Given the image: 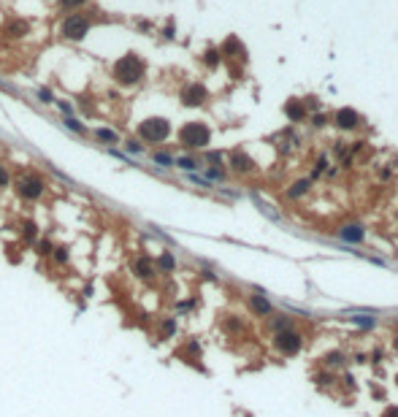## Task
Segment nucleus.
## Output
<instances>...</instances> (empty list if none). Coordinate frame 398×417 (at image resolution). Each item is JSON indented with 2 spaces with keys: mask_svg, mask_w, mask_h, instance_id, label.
I'll return each mask as SVG.
<instances>
[{
  "mask_svg": "<svg viewBox=\"0 0 398 417\" xmlns=\"http://www.w3.org/2000/svg\"><path fill=\"white\" fill-rule=\"evenodd\" d=\"M144 76H146V62H144L141 54H136V52L122 54L111 65V79L120 87H136V84H141Z\"/></svg>",
  "mask_w": 398,
  "mask_h": 417,
  "instance_id": "nucleus-1",
  "label": "nucleus"
},
{
  "mask_svg": "<svg viewBox=\"0 0 398 417\" xmlns=\"http://www.w3.org/2000/svg\"><path fill=\"white\" fill-rule=\"evenodd\" d=\"M46 179L38 174V171L33 168H27V171H22V174L14 179V190H17V195L25 203H35V201H41L44 198V193H46Z\"/></svg>",
  "mask_w": 398,
  "mask_h": 417,
  "instance_id": "nucleus-2",
  "label": "nucleus"
},
{
  "mask_svg": "<svg viewBox=\"0 0 398 417\" xmlns=\"http://www.w3.org/2000/svg\"><path fill=\"white\" fill-rule=\"evenodd\" d=\"M90 27H92V17L87 11H71L60 22V35L65 38V41H84Z\"/></svg>",
  "mask_w": 398,
  "mask_h": 417,
  "instance_id": "nucleus-3",
  "label": "nucleus"
},
{
  "mask_svg": "<svg viewBox=\"0 0 398 417\" xmlns=\"http://www.w3.org/2000/svg\"><path fill=\"white\" fill-rule=\"evenodd\" d=\"M179 144L184 149H206L212 144V130L204 122H184L179 128Z\"/></svg>",
  "mask_w": 398,
  "mask_h": 417,
  "instance_id": "nucleus-4",
  "label": "nucleus"
},
{
  "mask_svg": "<svg viewBox=\"0 0 398 417\" xmlns=\"http://www.w3.org/2000/svg\"><path fill=\"white\" fill-rule=\"evenodd\" d=\"M171 136V122L166 117H146L144 122H138V138L146 144H163Z\"/></svg>",
  "mask_w": 398,
  "mask_h": 417,
  "instance_id": "nucleus-5",
  "label": "nucleus"
},
{
  "mask_svg": "<svg viewBox=\"0 0 398 417\" xmlns=\"http://www.w3.org/2000/svg\"><path fill=\"white\" fill-rule=\"evenodd\" d=\"M301 347H303V336H301L295 328H287V330H279V333H274V350L282 352L285 358L298 355Z\"/></svg>",
  "mask_w": 398,
  "mask_h": 417,
  "instance_id": "nucleus-6",
  "label": "nucleus"
},
{
  "mask_svg": "<svg viewBox=\"0 0 398 417\" xmlns=\"http://www.w3.org/2000/svg\"><path fill=\"white\" fill-rule=\"evenodd\" d=\"M179 100H182V106H187V108H198V106H204L206 100H209V90H206V84H201V82H190V84H184L182 92H179Z\"/></svg>",
  "mask_w": 398,
  "mask_h": 417,
  "instance_id": "nucleus-7",
  "label": "nucleus"
},
{
  "mask_svg": "<svg viewBox=\"0 0 398 417\" xmlns=\"http://www.w3.org/2000/svg\"><path fill=\"white\" fill-rule=\"evenodd\" d=\"M130 271H133V277H138L141 282H152L154 279V260L152 257H146V255H136L130 260Z\"/></svg>",
  "mask_w": 398,
  "mask_h": 417,
  "instance_id": "nucleus-8",
  "label": "nucleus"
},
{
  "mask_svg": "<svg viewBox=\"0 0 398 417\" xmlns=\"http://www.w3.org/2000/svg\"><path fill=\"white\" fill-rule=\"evenodd\" d=\"M228 168L233 171V174H241V176H244V174H252V171H255V160H252L247 152L236 149V152L228 157Z\"/></svg>",
  "mask_w": 398,
  "mask_h": 417,
  "instance_id": "nucleus-9",
  "label": "nucleus"
},
{
  "mask_svg": "<svg viewBox=\"0 0 398 417\" xmlns=\"http://www.w3.org/2000/svg\"><path fill=\"white\" fill-rule=\"evenodd\" d=\"M357 122H361V114H357L355 108H349V106L339 108V111L333 114V125H336L339 130H355Z\"/></svg>",
  "mask_w": 398,
  "mask_h": 417,
  "instance_id": "nucleus-10",
  "label": "nucleus"
},
{
  "mask_svg": "<svg viewBox=\"0 0 398 417\" xmlns=\"http://www.w3.org/2000/svg\"><path fill=\"white\" fill-rule=\"evenodd\" d=\"M247 304H249V309H252V314H257V317H271V314H274V304H271L265 295H249Z\"/></svg>",
  "mask_w": 398,
  "mask_h": 417,
  "instance_id": "nucleus-11",
  "label": "nucleus"
},
{
  "mask_svg": "<svg viewBox=\"0 0 398 417\" xmlns=\"http://www.w3.org/2000/svg\"><path fill=\"white\" fill-rule=\"evenodd\" d=\"M339 239L347 241V244H363L366 231H363V225H341L339 228Z\"/></svg>",
  "mask_w": 398,
  "mask_h": 417,
  "instance_id": "nucleus-12",
  "label": "nucleus"
},
{
  "mask_svg": "<svg viewBox=\"0 0 398 417\" xmlns=\"http://www.w3.org/2000/svg\"><path fill=\"white\" fill-rule=\"evenodd\" d=\"M220 52H222V57H228V60H230V57H233V60H247V52H244V46H241V41H238L236 35H230L228 41L222 44Z\"/></svg>",
  "mask_w": 398,
  "mask_h": 417,
  "instance_id": "nucleus-13",
  "label": "nucleus"
},
{
  "mask_svg": "<svg viewBox=\"0 0 398 417\" xmlns=\"http://www.w3.org/2000/svg\"><path fill=\"white\" fill-rule=\"evenodd\" d=\"M3 33H6V38H25L30 33V25L25 19H9L3 25Z\"/></svg>",
  "mask_w": 398,
  "mask_h": 417,
  "instance_id": "nucleus-14",
  "label": "nucleus"
},
{
  "mask_svg": "<svg viewBox=\"0 0 398 417\" xmlns=\"http://www.w3.org/2000/svg\"><path fill=\"white\" fill-rule=\"evenodd\" d=\"M285 117L290 122H301L303 117H306V106H303V100H295V98L287 100V103H285Z\"/></svg>",
  "mask_w": 398,
  "mask_h": 417,
  "instance_id": "nucleus-15",
  "label": "nucleus"
},
{
  "mask_svg": "<svg viewBox=\"0 0 398 417\" xmlns=\"http://www.w3.org/2000/svg\"><path fill=\"white\" fill-rule=\"evenodd\" d=\"M154 269H157L160 274H171L176 269V257L174 252H160L157 255V260H154Z\"/></svg>",
  "mask_w": 398,
  "mask_h": 417,
  "instance_id": "nucleus-16",
  "label": "nucleus"
},
{
  "mask_svg": "<svg viewBox=\"0 0 398 417\" xmlns=\"http://www.w3.org/2000/svg\"><path fill=\"white\" fill-rule=\"evenodd\" d=\"M19 233H22V241H25V244H35L38 241V228H35L33 219H25L22 228H19Z\"/></svg>",
  "mask_w": 398,
  "mask_h": 417,
  "instance_id": "nucleus-17",
  "label": "nucleus"
},
{
  "mask_svg": "<svg viewBox=\"0 0 398 417\" xmlns=\"http://www.w3.org/2000/svg\"><path fill=\"white\" fill-rule=\"evenodd\" d=\"M95 138L98 141H103V144H120V133H116V130H111V128H98L95 130Z\"/></svg>",
  "mask_w": 398,
  "mask_h": 417,
  "instance_id": "nucleus-18",
  "label": "nucleus"
},
{
  "mask_svg": "<svg viewBox=\"0 0 398 417\" xmlns=\"http://www.w3.org/2000/svg\"><path fill=\"white\" fill-rule=\"evenodd\" d=\"M325 366L328 368H344L347 366V355H344V352H328V355H325Z\"/></svg>",
  "mask_w": 398,
  "mask_h": 417,
  "instance_id": "nucleus-19",
  "label": "nucleus"
},
{
  "mask_svg": "<svg viewBox=\"0 0 398 417\" xmlns=\"http://www.w3.org/2000/svg\"><path fill=\"white\" fill-rule=\"evenodd\" d=\"M222 62V52L220 49H206L204 52V65L206 68H217Z\"/></svg>",
  "mask_w": 398,
  "mask_h": 417,
  "instance_id": "nucleus-20",
  "label": "nucleus"
},
{
  "mask_svg": "<svg viewBox=\"0 0 398 417\" xmlns=\"http://www.w3.org/2000/svg\"><path fill=\"white\" fill-rule=\"evenodd\" d=\"M174 165L182 171H198L201 168V163L195 160V157H174Z\"/></svg>",
  "mask_w": 398,
  "mask_h": 417,
  "instance_id": "nucleus-21",
  "label": "nucleus"
},
{
  "mask_svg": "<svg viewBox=\"0 0 398 417\" xmlns=\"http://www.w3.org/2000/svg\"><path fill=\"white\" fill-rule=\"evenodd\" d=\"M174 333H176V320L174 317L160 320V336H163V339H171Z\"/></svg>",
  "mask_w": 398,
  "mask_h": 417,
  "instance_id": "nucleus-22",
  "label": "nucleus"
},
{
  "mask_svg": "<svg viewBox=\"0 0 398 417\" xmlns=\"http://www.w3.org/2000/svg\"><path fill=\"white\" fill-rule=\"evenodd\" d=\"M309 184H311V179H301V182H295L290 190H287V195H290V198H301V195L309 190Z\"/></svg>",
  "mask_w": 398,
  "mask_h": 417,
  "instance_id": "nucleus-23",
  "label": "nucleus"
},
{
  "mask_svg": "<svg viewBox=\"0 0 398 417\" xmlns=\"http://www.w3.org/2000/svg\"><path fill=\"white\" fill-rule=\"evenodd\" d=\"M35 252L41 255V257H52V252H54V244H52L49 239H38V241H35Z\"/></svg>",
  "mask_w": 398,
  "mask_h": 417,
  "instance_id": "nucleus-24",
  "label": "nucleus"
},
{
  "mask_svg": "<svg viewBox=\"0 0 398 417\" xmlns=\"http://www.w3.org/2000/svg\"><path fill=\"white\" fill-rule=\"evenodd\" d=\"M152 163H157L160 168H171V165H174V155H168V152H152Z\"/></svg>",
  "mask_w": 398,
  "mask_h": 417,
  "instance_id": "nucleus-25",
  "label": "nucleus"
},
{
  "mask_svg": "<svg viewBox=\"0 0 398 417\" xmlns=\"http://www.w3.org/2000/svg\"><path fill=\"white\" fill-rule=\"evenodd\" d=\"M287 328H293V320L285 317V314H279V317L271 320V330H274V333H279V330H287Z\"/></svg>",
  "mask_w": 398,
  "mask_h": 417,
  "instance_id": "nucleus-26",
  "label": "nucleus"
},
{
  "mask_svg": "<svg viewBox=\"0 0 398 417\" xmlns=\"http://www.w3.org/2000/svg\"><path fill=\"white\" fill-rule=\"evenodd\" d=\"M62 125H65L68 130H73L76 136H84V133H87V128H84V125L76 120V117H65V120H62Z\"/></svg>",
  "mask_w": 398,
  "mask_h": 417,
  "instance_id": "nucleus-27",
  "label": "nucleus"
},
{
  "mask_svg": "<svg viewBox=\"0 0 398 417\" xmlns=\"http://www.w3.org/2000/svg\"><path fill=\"white\" fill-rule=\"evenodd\" d=\"M84 3H87V0H57V6H60V9L65 11V14H71V11H79Z\"/></svg>",
  "mask_w": 398,
  "mask_h": 417,
  "instance_id": "nucleus-28",
  "label": "nucleus"
},
{
  "mask_svg": "<svg viewBox=\"0 0 398 417\" xmlns=\"http://www.w3.org/2000/svg\"><path fill=\"white\" fill-rule=\"evenodd\" d=\"M52 257H54V263H57V266H65L68 260H71V252H68V247H54Z\"/></svg>",
  "mask_w": 398,
  "mask_h": 417,
  "instance_id": "nucleus-29",
  "label": "nucleus"
},
{
  "mask_svg": "<svg viewBox=\"0 0 398 417\" xmlns=\"http://www.w3.org/2000/svg\"><path fill=\"white\" fill-rule=\"evenodd\" d=\"M314 382L317 385H323V388H331L333 382H336V374H328V371H320V374H314Z\"/></svg>",
  "mask_w": 398,
  "mask_h": 417,
  "instance_id": "nucleus-30",
  "label": "nucleus"
},
{
  "mask_svg": "<svg viewBox=\"0 0 398 417\" xmlns=\"http://www.w3.org/2000/svg\"><path fill=\"white\" fill-rule=\"evenodd\" d=\"M125 149H128L130 155H141V152H144V144H141V141H133V138H128V141H125Z\"/></svg>",
  "mask_w": 398,
  "mask_h": 417,
  "instance_id": "nucleus-31",
  "label": "nucleus"
},
{
  "mask_svg": "<svg viewBox=\"0 0 398 417\" xmlns=\"http://www.w3.org/2000/svg\"><path fill=\"white\" fill-rule=\"evenodd\" d=\"M206 176L214 179V182H222V179H225V168H217V165H212V168H206Z\"/></svg>",
  "mask_w": 398,
  "mask_h": 417,
  "instance_id": "nucleus-32",
  "label": "nucleus"
},
{
  "mask_svg": "<svg viewBox=\"0 0 398 417\" xmlns=\"http://www.w3.org/2000/svg\"><path fill=\"white\" fill-rule=\"evenodd\" d=\"M38 100H41V103H54L52 90H49V87H41V90H38Z\"/></svg>",
  "mask_w": 398,
  "mask_h": 417,
  "instance_id": "nucleus-33",
  "label": "nucleus"
},
{
  "mask_svg": "<svg viewBox=\"0 0 398 417\" xmlns=\"http://www.w3.org/2000/svg\"><path fill=\"white\" fill-rule=\"evenodd\" d=\"M352 322H355V325H361V328H374V325H377V320H374V317H352Z\"/></svg>",
  "mask_w": 398,
  "mask_h": 417,
  "instance_id": "nucleus-34",
  "label": "nucleus"
},
{
  "mask_svg": "<svg viewBox=\"0 0 398 417\" xmlns=\"http://www.w3.org/2000/svg\"><path fill=\"white\" fill-rule=\"evenodd\" d=\"M9 184H11V174L6 171V165H0V190H6Z\"/></svg>",
  "mask_w": 398,
  "mask_h": 417,
  "instance_id": "nucleus-35",
  "label": "nucleus"
},
{
  "mask_svg": "<svg viewBox=\"0 0 398 417\" xmlns=\"http://www.w3.org/2000/svg\"><path fill=\"white\" fill-rule=\"evenodd\" d=\"M54 103L60 106V111L65 114V117H71V114H73V106H71V103H65V100H54Z\"/></svg>",
  "mask_w": 398,
  "mask_h": 417,
  "instance_id": "nucleus-36",
  "label": "nucleus"
},
{
  "mask_svg": "<svg viewBox=\"0 0 398 417\" xmlns=\"http://www.w3.org/2000/svg\"><path fill=\"white\" fill-rule=\"evenodd\" d=\"M225 328H228V330H241L244 325H241V322H238L236 317H230V320H225Z\"/></svg>",
  "mask_w": 398,
  "mask_h": 417,
  "instance_id": "nucleus-37",
  "label": "nucleus"
},
{
  "mask_svg": "<svg viewBox=\"0 0 398 417\" xmlns=\"http://www.w3.org/2000/svg\"><path fill=\"white\" fill-rule=\"evenodd\" d=\"M325 122H328V120H325V114H314V117H311V125H314V128H323Z\"/></svg>",
  "mask_w": 398,
  "mask_h": 417,
  "instance_id": "nucleus-38",
  "label": "nucleus"
},
{
  "mask_svg": "<svg viewBox=\"0 0 398 417\" xmlns=\"http://www.w3.org/2000/svg\"><path fill=\"white\" fill-rule=\"evenodd\" d=\"M325 165H328V160H325V157H320V160H317V165H314V176H320V174H323V171H325Z\"/></svg>",
  "mask_w": 398,
  "mask_h": 417,
  "instance_id": "nucleus-39",
  "label": "nucleus"
},
{
  "mask_svg": "<svg viewBox=\"0 0 398 417\" xmlns=\"http://www.w3.org/2000/svg\"><path fill=\"white\" fill-rule=\"evenodd\" d=\"M192 306H195V301H179V304H176V309H179V312H190Z\"/></svg>",
  "mask_w": 398,
  "mask_h": 417,
  "instance_id": "nucleus-40",
  "label": "nucleus"
},
{
  "mask_svg": "<svg viewBox=\"0 0 398 417\" xmlns=\"http://www.w3.org/2000/svg\"><path fill=\"white\" fill-rule=\"evenodd\" d=\"M303 106H306V111H309V108H320V100L317 98H306V100H303Z\"/></svg>",
  "mask_w": 398,
  "mask_h": 417,
  "instance_id": "nucleus-41",
  "label": "nucleus"
},
{
  "mask_svg": "<svg viewBox=\"0 0 398 417\" xmlns=\"http://www.w3.org/2000/svg\"><path fill=\"white\" fill-rule=\"evenodd\" d=\"M382 417H398V406H390V409H385V412H382Z\"/></svg>",
  "mask_w": 398,
  "mask_h": 417,
  "instance_id": "nucleus-42",
  "label": "nucleus"
},
{
  "mask_svg": "<svg viewBox=\"0 0 398 417\" xmlns=\"http://www.w3.org/2000/svg\"><path fill=\"white\" fill-rule=\"evenodd\" d=\"M163 35H166V38H174V25H168L166 30H163Z\"/></svg>",
  "mask_w": 398,
  "mask_h": 417,
  "instance_id": "nucleus-43",
  "label": "nucleus"
},
{
  "mask_svg": "<svg viewBox=\"0 0 398 417\" xmlns=\"http://www.w3.org/2000/svg\"><path fill=\"white\" fill-rule=\"evenodd\" d=\"M393 344H395V352H398V336H395V342H393Z\"/></svg>",
  "mask_w": 398,
  "mask_h": 417,
  "instance_id": "nucleus-44",
  "label": "nucleus"
},
{
  "mask_svg": "<svg viewBox=\"0 0 398 417\" xmlns=\"http://www.w3.org/2000/svg\"><path fill=\"white\" fill-rule=\"evenodd\" d=\"M395 382H398V376H395Z\"/></svg>",
  "mask_w": 398,
  "mask_h": 417,
  "instance_id": "nucleus-45",
  "label": "nucleus"
}]
</instances>
